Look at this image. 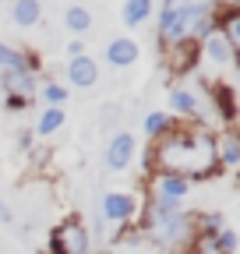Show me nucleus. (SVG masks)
I'll use <instances>...</instances> for the list:
<instances>
[{
  "label": "nucleus",
  "instance_id": "1",
  "mask_svg": "<svg viewBox=\"0 0 240 254\" xmlns=\"http://www.w3.org/2000/svg\"><path fill=\"white\" fill-rule=\"evenodd\" d=\"M148 166H152V173L187 177L191 184L205 180V177H216L223 170L219 159H216V138L205 127H177V124L163 138L152 141Z\"/></svg>",
  "mask_w": 240,
  "mask_h": 254
},
{
  "label": "nucleus",
  "instance_id": "2",
  "mask_svg": "<svg viewBox=\"0 0 240 254\" xmlns=\"http://www.w3.org/2000/svg\"><path fill=\"white\" fill-rule=\"evenodd\" d=\"M219 0H166L159 14V39L166 50L184 46V43H201L208 32H216L219 18Z\"/></svg>",
  "mask_w": 240,
  "mask_h": 254
},
{
  "label": "nucleus",
  "instance_id": "3",
  "mask_svg": "<svg viewBox=\"0 0 240 254\" xmlns=\"http://www.w3.org/2000/svg\"><path fill=\"white\" fill-rule=\"evenodd\" d=\"M141 233L152 240L159 251L166 254H187L191 240H194V215L187 212H166L145 201V215H141Z\"/></svg>",
  "mask_w": 240,
  "mask_h": 254
},
{
  "label": "nucleus",
  "instance_id": "4",
  "mask_svg": "<svg viewBox=\"0 0 240 254\" xmlns=\"http://www.w3.org/2000/svg\"><path fill=\"white\" fill-rule=\"evenodd\" d=\"M191 194V180L177 173H152L148 177V205L166 212H184V198Z\"/></svg>",
  "mask_w": 240,
  "mask_h": 254
},
{
  "label": "nucleus",
  "instance_id": "5",
  "mask_svg": "<svg viewBox=\"0 0 240 254\" xmlns=\"http://www.w3.org/2000/svg\"><path fill=\"white\" fill-rule=\"evenodd\" d=\"M88 230L81 226V219L71 215L50 233V254H88Z\"/></svg>",
  "mask_w": 240,
  "mask_h": 254
},
{
  "label": "nucleus",
  "instance_id": "6",
  "mask_svg": "<svg viewBox=\"0 0 240 254\" xmlns=\"http://www.w3.org/2000/svg\"><path fill=\"white\" fill-rule=\"evenodd\" d=\"M4 106L7 110H25L36 95V78L32 71H4Z\"/></svg>",
  "mask_w": 240,
  "mask_h": 254
},
{
  "label": "nucleus",
  "instance_id": "7",
  "mask_svg": "<svg viewBox=\"0 0 240 254\" xmlns=\"http://www.w3.org/2000/svg\"><path fill=\"white\" fill-rule=\"evenodd\" d=\"M138 215V198L127 194V190H110L103 198V219L106 222H117V226H124Z\"/></svg>",
  "mask_w": 240,
  "mask_h": 254
},
{
  "label": "nucleus",
  "instance_id": "8",
  "mask_svg": "<svg viewBox=\"0 0 240 254\" xmlns=\"http://www.w3.org/2000/svg\"><path fill=\"white\" fill-rule=\"evenodd\" d=\"M131 159H134V138L131 131H117L106 145V166L117 170V173H124L131 166Z\"/></svg>",
  "mask_w": 240,
  "mask_h": 254
},
{
  "label": "nucleus",
  "instance_id": "9",
  "mask_svg": "<svg viewBox=\"0 0 240 254\" xmlns=\"http://www.w3.org/2000/svg\"><path fill=\"white\" fill-rule=\"evenodd\" d=\"M67 81L74 85V88H92L96 81H99V67H96V60L92 57H71L67 60Z\"/></svg>",
  "mask_w": 240,
  "mask_h": 254
},
{
  "label": "nucleus",
  "instance_id": "10",
  "mask_svg": "<svg viewBox=\"0 0 240 254\" xmlns=\"http://www.w3.org/2000/svg\"><path fill=\"white\" fill-rule=\"evenodd\" d=\"M201 57L212 60V64H230V60L237 57V50L219 36V28H216V32H208V36L201 39Z\"/></svg>",
  "mask_w": 240,
  "mask_h": 254
},
{
  "label": "nucleus",
  "instance_id": "11",
  "mask_svg": "<svg viewBox=\"0 0 240 254\" xmlns=\"http://www.w3.org/2000/svg\"><path fill=\"white\" fill-rule=\"evenodd\" d=\"M106 60L113 64V67H131V64L138 60V43L134 39H113L106 46Z\"/></svg>",
  "mask_w": 240,
  "mask_h": 254
},
{
  "label": "nucleus",
  "instance_id": "12",
  "mask_svg": "<svg viewBox=\"0 0 240 254\" xmlns=\"http://www.w3.org/2000/svg\"><path fill=\"white\" fill-rule=\"evenodd\" d=\"M216 159H219L223 170H233V166L240 163V138H237L233 131H226V134L216 138Z\"/></svg>",
  "mask_w": 240,
  "mask_h": 254
},
{
  "label": "nucleus",
  "instance_id": "13",
  "mask_svg": "<svg viewBox=\"0 0 240 254\" xmlns=\"http://www.w3.org/2000/svg\"><path fill=\"white\" fill-rule=\"evenodd\" d=\"M170 110L180 113V117H198V113H201L194 92H187V88H173V92H170Z\"/></svg>",
  "mask_w": 240,
  "mask_h": 254
},
{
  "label": "nucleus",
  "instance_id": "14",
  "mask_svg": "<svg viewBox=\"0 0 240 254\" xmlns=\"http://www.w3.org/2000/svg\"><path fill=\"white\" fill-rule=\"evenodd\" d=\"M39 0H14V7H11V18H14V25H21V28H32L36 21H39Z\"/></svg>",
  "mask_w": 240,
  "mask_h": 254
},
{
  "label": "nucleus",
  "instance_id": "15",
  "mask_svg": "<svg viewBox=\"0 0 240 254\" xmlns=\"http://www.w3.org/2000/svg\"><path fill=\"white\" fill-rule=\"evenodd\" d=\"M0 67L4 71H36V60H28L25 53H18V50L0 43Z\"/></svg>",
  "mask_w": 240,
  "mask_h": 254
},
{
  "label": "nucleus",
  "instance_id": "16",
  "mask_svg": "<svg viewBox=\"0 0 240 254\" xmlns=\"http://www.w3.org/2000/svg\"><path fill=\"white\" fill-rule=\"evenodd\" d=\"M152 14V0H124V25H141Z\"/></svg>",
  "mask_w": 240,
  "mask_h": 254
},
{
  "label": "nucleus",
  "instance_id": "17",
  "mask_svg": "<svg viewBox=\"0 0 240 254\" xmlns=\"http://www.w3.org/2000/svg\"><path fill=\"white\" fill-rule=\"evenodd\" d=\"M64 21H67V28L74 32V36H85L88 28H92V14H88V7H67V14H64Z\"/></svg>",
  "mask_w": 240,
  "mask_h": 254
},
{
  "label": "nucleus",
  "instance_id": "18",
  "mask_svg": "<svg viewBox=\"0 0 240 254\" xmlns=\"http://www.w3.org/2000/svg\"><path fill=\"white\" fill-rule=\"evenodd\" d=\"M60 124H64V110H60V106H46L43 117L36 120V134H39V138H43V134H53Z\"/></svg>",
  "mask_w": 240,
  "mask_h": 254
},
{
  "label": "nucleus",
  "instance_id": "19",
  "mask_svg": "<svg viewBox=\"0 0 240 254\" xmlns=\"http://www.w3.org/2000/svg\"><path fill=\"white\" fill-rule=\"evenodd\" d=\"M208 92H212V99H219V113H223V120H233V117H237L233 88H230V85H208Z\"/></svg>",
  "mask_w": 240,
  "mask_h": 254
},
{
  "label": "nucleus",
  "instance_id": "20",
  "mask_svg": "<svg viewBox=\"0 0 240 254\" xmlns=\"http://www.w3.org/2000/svg\"><path fill=\"white\" fill-rule=\"evenodd\" d=\"M170 127H173V117H170V113H159V110H156V113H148V117H145V134L152 138V141L163 138Z\"/></svg>",
  "mask_w": 240,
  "mask_h": 254
},
{
  "label": "nucleus",
  "instance_id": "21",
  "mask_svg": "<svg viewBox=\"0 0 240 254\" xmlns=\"http://www.w3.org/2000/svg\"><path fill=\"white\" fill-rule=\"evenodd\" d=\"M43 99H46L50 106H60V103L67 99V88L57 85V81H43Z\"/></svg>",
  "mask_w": 240,
  "mask_h": 254
},
{
  "label": "nucleus",
  "instance_id": "22",
  "mask_svg": "<svg viewBox=\"0 0 240 254\" xmlns=\"http://www.w3.org/2000/svg\"><path fill=\"white\" fill-rule=\"evenodd\" d=\"M216 240H219V247H223V254H237V233H233L230 226H223V230L216 233Z\"/></svg>",
  "mask_w": 240,
  "mask_h": 254
},
{
  "label": "nucleus",
  "instance_id": "23",
  "mask_svg": "<svg viewBox=\"0 0 240 254\" xmlns=\"http://www.w3.org/2000/svg\"><path fill=\"white\" fill-rule=\"evenodd\" d=\"M81 53H85V46H81L78 39H74V43H67V57H81Z\"/></svg>",
  "mask_w": 240,
  "mask_h": 254
},
{
  "label": "nucleus",
  "instance_id": "24",
  "mask_svg": "<svg viewBox=\"0 0 240 254\" xmlns=\"http://www.w3.org/2000/svg\"><path fill=\"white\" fill-rule=\"evenodd\" d=\"M237 4H240V0H226V7H237Z\"/></svg>",
  "mask_w": 240,
  "mask_h": 254
},
{
  "label": "nucleus",
  "instance_id": "25",
  "mask_svg": "<svg viewBox=\"0 0 240 254\" xmlns=\"http://www.w3.org/2000/svg\"><path fill=\"white\" fill-rule=\"evenodd\" d=\"M0 212H4V201H0Z\"/></svg>",
  "mask_w": 240,
  "mask_h": 254
}]
</instances>
